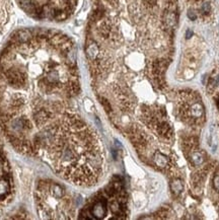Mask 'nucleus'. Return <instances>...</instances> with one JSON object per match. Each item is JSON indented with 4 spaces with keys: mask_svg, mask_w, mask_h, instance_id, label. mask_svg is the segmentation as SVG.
Instances as JSON below:
<instances>
[{
    "mask_svg": "<svg viewBox=\"0 0 219 220\" xmlns=\"http://www.w3.org/2000/svg\"><path fill=\"white\" fill-rule=\"evenodd\" d=\"M86 53L90 59H95V57L99 54V47L96 46V44H90L87 48Z\"/></svg>",
    "mask_w": 219,
    "mask_h": 220,
    "instance_id": "0eeeda50",
    "label": "nucleus"
},
{
    "mask_svg": "<svg viewBox=\"0 0 219 220\" xmlns=\"http://www.w3.org/2000/svg\"><path fill=\"white\" fill-rule=\"evenodd\" d=\"M10 187L9 183L6 180H1L0 181V199H4L6 197V195L9 193Z\"/></svg>",
    "mask_w": 219,
    "mask_h": 220,
    "instance_id": "423d86ee",
    "label": "nucleus"
},
{
    "mask_svg": "<svg viewBox=\"0 0 219 220\" xmlns=\"http://www.w3.org/2000/svg\"><path fill=\"white\" fill-rule=\"evenodd\" d=\"M19 4L27 13H31L32 15H36L38 7L36 6L35 2L32 0H19Z\"/></svg>",
    "mask_w": 219,
    "mask_h": 220,
    "instance_id": "7ed1b4c3",
    "label": "nucleus"
},
{
    "mask_svg": "<svg viewBox=\"0 0 219 220\" xmlns=\"http://www.w3.org/2000/svg\"><path fill=\"white\" fill-rule=\"evenodd\" d=\"M6 78L8 83L10 85H13L15 87L22 86L27 81L26 74L18 70V69H9L6 72Z\"/></svg>",
    "mask_w": 219,
    "mask_h": 220,
    "instance_id": "f257e3e1",
    "label": "nucleus"
},
{
    "mask_svg": "<svg viewBox=\"0 0 219 220\" xmlns=\"http://www.w3.org/2000/svg\"><path fill=\"white\" fill-rule=\"evenodd\" d=\"M192 35H193V32L191 31V30H188V31H187V32H186V38L187 39H190L191 37H192Z\"/></svg>",
    "mask_w": 219,
    "mask_h": 220,
    "instance_id": "dca6fc26",
    "label": "nucleus"
},
{
    "mask_svg": "<svg viewBox=\"0 0 219 220\" xmlns=\"http://www.w3.org/2000/svg\"><path fill=\"white\" fill-rule=\"evenodd\" d=\"M91 214L95 218H104L107 214V208H105V203L104 201L96 202L91 208Z\"/></svg>",
    "mask_w": 219,
    "mask_h": 220,
    "instance_id": "f03ea898",
    "label": "nucleus"
},
{
    "mask_svg": "<svg viewBox=\"0 0 219 220\" xmlns=\"http://www.w3.org/2000/svg\"><path fill=\"white\" fill-rule=\"evenodd\" d=\"M111 209L113 211V213H115V214H118L121 211V207H120V204L118 203L117 201L115 202H113L112 204H111Z\"/></svg>",
    "mask_w": 219,
    "mask_h": 220,
    "instance_id": "f8f14e48",
    "label": "nucleus"
},
{
    "mask_svg": "<svg viewBox=\"0 0 219 220\" xmlns=\"http://www.w3.org/2000/svg\"><path fill=\"white\" fill-rule=\"evenodd\" d=\"M50 191L52 192V194L54 195L56 198H58V199L62 198L63 195H64V191H63V189L61 188L59 185H51Z\"/></svg>",
    "mask_w": 219,
    "mask_h": 220,
    "instance_id": "1a4fd4ad",
    "label": "nucleus"
},
{
    "mask_svg": "<svg viewBox=\"0 0 219 220\" xmlns=\"http://www.w3.org/2000/svg\"><path fill=\"white\" fill-rule=\"evenodd\" d=\"M58 82H59V74L58 73H57L55 70L48 72V74L46 76V84L48 83L49 86H52V85L58 84Z\"/></svg>",
    "mask_w": 219,
    "mask_h": 220,
    "instance_id": "39448f33",
    "label": "nucleus"
},
{
    "mask_svg": "<svg viewBox=\"0 0 219 220\" xmlns=\"http://www.w3.org/2000/svg\"><path fill=\"white\" fill-rule=\"evenodd\" d=\"M14 39L19 43H27L30 42L32 39V34L30 31L23 30V31H19L15 34Z\"/></svg>",
    "mask_w": 219,
    "mask_h": 220,
    "instance_id": "20e7f679",
    "label": "nucleus"
},
{
    "mask_svg": "<svg viewBox=\"0 0 219 220\" xmlns=\"http://www.w3.org/2000/svg\"><path fill=\"white\" fill-rule=\"evenodd\" d=\"M154 161H155V164L160 166V168H163V166L166 165L168 164V159H166V157L163 155V154L161 153H155V155H154Z\"/></svg>",
    "mask_w": 219,
    "mask_h": 220,
    "instance_id": "6e6552de",
    "label": "nucleus"
},
{
    "mask_svg": "<svg viewBox=\"0 0 219 220\" xmlns=\"http://www.w3.org/2000/svg\"><path fill=\"white\" fill-rule=\"evenodd\" d=\"M213 186L214 188L216 189L217 191H219V173L214 177V180H213Z\"/></svg>",
    "mask_w": 219,
    "mask_h": 220,
    "instance_id": "ddd939ff",
    "label": "nucleus"
},
{
    "mask_svg": "<svg viewBox=\"0 0 219 220\" xmlns=\"http://www.w3.org/2000/svg\"><path fill=\"white\" fill-rule=\"evenodd\" d=\"M192 160L193 162L196 165H200L203 164V161H204V157H203L202 155V153L200 152H195L193 154V156H192Z\"/></svg>",
    "mask_w": 219,
    "mask_h": 220,
    "instance_id": "9d476101",
    "label": "nucleus"
},
{
    "mask_svg": "<svg viewBox=\"0 0 219 220\" xmlns=\"http://www.w3.org/2000/svg\"><path fill=\"white\" fill-rule=\"evenodd\" d=\"M172 189L174 193H180L182 189V185L181 184V182L180 181H176V182H173V184H172Z\"/></svg>",
    "mask_w": 219,
    "mask_h": 220,
    "instance_id": "9b49d317",
    "label": "nucleus"
},
{
    "mask_svg": "<svg viewBox=\"0 0 219 220\" xmlns=\"http://www.w3.org/2000/svg\"><path fill=\"white\" fill-rule=\"evenodd\" d=\"M202 9H203V12H205V13H208V12L210 11V4L209 3H205L204 5H203Z\"/></svg>",
    "mask_w": 219,
    "mask_h": 220,
    "instance_id": "2eb2a0df",
    "label": "nucleus"
},
{
    "mask_svg": "<svg viewBox=\"0 0 219 220\" xmlns=\"http://www.w3.org/2000/svg\"><path fill=\"white\" fill-rule=\"evenodd\" d=\"M188 17L191 19V20H195L197 17V15H196V12H195L193 9H189L188 10Z\"/></svg>",
    "mask_w": 219,
    "mask_h": 220,
    "instance_id": "4468645a",
    "label": "nucleus"
}]
</instances>
